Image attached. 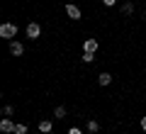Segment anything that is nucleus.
I'll return each instance as SVG.
<instances>
[{
    "mask_svg": "<svg viewBox=\"0 0 146 134\" xmlns=\"http://www.w3.org/2000/svg\"><path fill=\"white\" fill-rule=\"evenodd\" d=\"M66 134H83V132H80V127H71Z\"/></svg>",
    "mask_w": 146,
    "mask_h": 134,
    "instance_id": "15",
    "label": "nucleus"
},
{
    "mask_svg": "<svg viewBox=\"0 0 146 134\" xmlns=\"http://www.w3.org/2000/svg\"><path fill=\"white\" fill-rule=\"evenodd\" d=\"M15 134H27V124H15Z\"/></svg>",
    "mask_w": 146,
    "mask_h": 134,
    "instance_id": "12",
    "label": "nucleus"
},
{
    "mask_svg": "<svg viewBox=\"0 0 146 134\" xmlns=\"http://www.w3.org/2000/svg\"><path fill=\"white\" fill-rule=\"evenodd\" d=\"M66 15L71 17V20H83V12H80L78 5H73V3H68L66 5Z\"/></svg>",
    "mask_w": 146,
    "mask_h": 134,
    "instance_id": "3",
    "label": "nucleus"
},
{
    "mask_svg": "<svg viewBox=\"0 0 146 134\" xmlns=\"http://www.w3.org/2000/svg\"><path fill=\"white\" fill-rule=\"evenodd\" d=\"M122 12H124V15H129V12H134V5H131V3H124V5H122Z\"/></svg>",
    "mask_w": 146,
    "mask_h": 134,
    "instance_id": "13",
    "label": "nucleus"
},
{
    "mask_svg": "<svg viewBox=\"0 0 146 134\" xmlns=\"http://www.w3.org/2000/svg\"><path fill=\"white\" fill-rule=\"evenodd\" d=\"M0 37L3 39H15L17 37V25L15 22H3L0 25Z\"/></svg>",
    "mask_w": 146,
    "mask_h": 134,
    "instance_id": "1",
    "label": "nucleus"
},
{
    "mask_svg": "<svg viewBox=\"0 0 146 134\" xmlns=\"http://www.w3.org/2000/svg\"><path fill=\"white\" fill-rule=\"evenodd\" d=\"M98 47H100V44H98V39H85L83 41V51H98Z\"/></svg>",
    "mask_w": 146,
    "mask_h": 134,
    "instance_id": "6",
    "label": "nucleus"
},
{
    "mask_svg": "<svg viewBox=\"0 0 146 134\" xmlns=\"http://www.w3.org/2000/svg\"><path fill=\"white\" fill-rule=\"evenodd\" d=\"M88 132H93V134H98V132H100L98 119H88Z\"/></svg>",
    "mask_w": 146,
    "mask_h": 134,
    "instance_id": "9",
    "label": "nucleus"
},
{
    "mask_svg": "<svg viewBox=\"0 0 146 134\" xmlns=\"http://www.w3.org/2000/svg\"><path fill=\"white\" fill-rule=\"evenodd\" d=\"M0 132L3 134H15V122H12V119H0Z\"/></svg>",
    "mask_w": 146,
    "mask_h": 134,
    "instance_id": "5",
    "label": "nucleus"
},
{
    "mask_svg": "<svg viewBox=\"0 0 146 134\" xmlns=\"http://www.w3.org/2000/svg\"><path fill=\"white\" fill-rule=\"evenodd\" d=\"M15 112V107H12V105H5V107H3V115H12Z\"/></svg>",
    "mask_w": 146,
    "mask_h": 134,
    "instance_id": "14",
    "label": "nucleus"
},
{
    "mask_svg": "<svg viewBox=\"0 0 146 134\" xmlns=\"http://www.w3.org/2000/svg\"><path fill=\"white\" fill-rule=\"evenodd\" d=\"M10 54L12 56H22V54H25V44L17 41V39H10Z\"/></svg>",
    "mask_w": 146,
    "mask_h": 134,
    "instance_id": "4",
    "label": "nucleus"
},
{
    "mask_svg": "<svg viewBox=\"0 0 146 134\" xmlns=\"http://www.w3.org/2000/svg\"><path fill=\"white\" fill-rule=\"evenodd\" d=\"M54 117H56V119H63V117H66V107H63V105H58V107L54 110Z\"/></svg>",
    "mask_w": 146,
    "mask_h": 134,
    "instance_id": "10",
    "label": "nucleus"
},
{
    "mask_svg": "<svg viewBox=\"0 0 146 134\" xmlns=\"http://www.w3.org/2000/svg\"><path fill=\"white\" fill-rule=\"evenodd\" d=\"M80 59H83L85 63H93V61H95V54H93V51H83V56H80Z\"/></svg>",
    "mask_w": 146,
    "mask_h": 134,
    "instance_id": "11",
    "label": "nucleus"
},
{
    "mask_svg": "<svg viewBox=\"0 0 146 134\" xmlns=\"http://www.w3.org/2000/svg\"><path fill=\"white\" fill-rule=\"evenodd\" d=\"M102 5L105 7H112V5H117V0H102Z\"/></svg>",
    "mask_w": 146,
    "mask_h": 134,
    "instance_id": "16",
    "label": "nucleus"
},
{
    "mask_svg": "<svg viewBox=\"0 0 146 134\" xmlns=\"http://www.w3.org/2000/svg\"><path fill=\"white\" fill-rule=\"evenodd\" d=\"M25 32H27V39H39V37H42V27L36 25V22H29Z\"/></svg>",
    "mask_w": 146,
    "mask_h": 134,
    "instance_id": "2",
    "label": "nucleus"
},
{
    "mask_svg": "<svg viewBox=\"0 0 146 134\" xmlns=\"http://www.w3.org/2000/svg\"><path fill=\"white\" fill-rule=\"evenodd\" d=\"M51 127H54L51 119H42V122H39V132H42V134H49V132H51Z\"/></svg>",
    "mask_w": 146,
    "mask_h": 134,
    "instance_id": "8",
    "label": "nucleus"
},
{
    "mask_svg": "<svg viewBox=\"0 0 146 134\" xmlns=\"http://www.w3.org/2000/svg\"><path fill=\"white\" fill-rule=\"evenodd\" d=\"M141 129H144V132H146V115H144V117H141Z\"/></svg>",
    "mask_w": 146,
    "mask_h": 134,
    "instance_id": "17",
    "label": "nucleus"
},
{
    "mask_svg": "<svg viewBox=\"0 0 146 134\" xmlns=\"http://www.w3.org/2000/svg\"><path fill=\"white\" fill-rule=\"evenodd\" d=\"M98 83H100V85H110V83H112V73L102 71V73L98 76Z\"/></svg>",
    "mask_w": 146,
    "mask_h": 134,
    "instance_id": "7",
    "label": "nucleus"
}]
</instances>
